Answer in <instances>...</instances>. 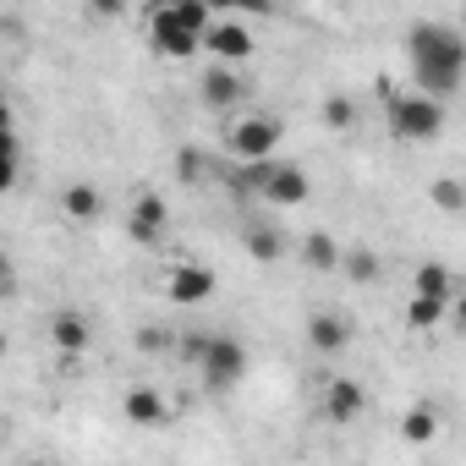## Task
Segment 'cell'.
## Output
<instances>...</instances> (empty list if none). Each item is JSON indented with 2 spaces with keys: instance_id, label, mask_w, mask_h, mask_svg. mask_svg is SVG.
I'll return each mask as SVG.
<instances>
[{
  "instance_id": "2",
  "label": "cell",
  "mask_w": 466,
  "mask_h": 466,
  "mask_svg": "<svg viewBox=\"0 0 466 466\" xmlns=\"http://www.w3.org/2000/svg\"><path fill=\"white\" fill-rule=\"evenodd\" d=\"M242 187H253L269 208H302L308 198H313V181H308V170L302 165H286V159H264V165H242V176H237Z\"/></svg>"
},
{
  "instance_id": "15",
  "label": "cell",
  "mask_w": 466,
  "mask_h": 466,
  "mask_svg": "<svg viewBox=\"0 0 466 466\" xmlns=\"http://www.w3.org/2000/svg\"><path fill=\"white\" fill-rule=\"evenodd\" d=\"M362 406H368V390H362L357 379H335V384L324 390V417H329V422H340V428H346V422H357V417H362Z\"/></svg>"
},
{
  "instance_id": "7",
  "label": "cell",
  "mask_w": 466,
  "mask_h": 466,
  "mask_svg": "<svg viewBox=\"0 0 466 466\" xmlns=\"http://www.w3.org/2000/svg\"><path fill=\"white\" fill-rule=\"evenodd\" d=\"M214 291H219V275H214L208 264H176L170 280H165V297H170L176 308H203Z\"/></svg>"
},
{
  "instance_id": "17",
  "label": "cell",
  "mask_w": 466,
  "mask_h": 466,
  "mask_svg": "<svg viewBox=\"0 0 466 466\" xmlns=\"http://www.w3.org/2000/svg\"><path fill=\"white\" fill-rule=\"evenodd\" d=\"M411 297H428V302L455 308V275H450L444 264H417V275H411Z\"/></svg>"
},
{
  "instance_id": "5",
  "label": "cell",
  "mask_w": 466,
  "mask_h": 466,
  "mask_svg": "<svg viewBox=\"0 0 466 466\" xmlns=\"http://www.w3.org/2000/svg\"><path fill=\"white\" fill-rule=\"evenodd\" d=\"M275 148H280V116L258 110V116L230 127V154H237L242 165H264V159H275Z\"/></svg>"
},
{
  "instance_id": "25",
  "label": "cell",
  "mask_w": 466,
  "mask_h": 466,
  "mask_svg": "<svg viewBox=\"0 0 466 466\" xmlns=\"http://www.w3.org/2000/svg\"><path fill=\"white\" fill-rule=\"evenodd\" d=\"M176 170H181V181H203V176H198V170H203V159H198L192 148H187V154H176Z\"/></svg>"
},
{
  "instance_id": "12",
  "label": "cell",
  "mask_w": 466,
  "mask_h": 466,
  "mask_svg": "<svg viewBox=\"0 0 466 466\" xmlns=\"http://www.w3.org/2000/svg\"><path fill=\"white\" fill-rule=\"evenodd\" d=\"M121 411H127L132 428H165L170 422V406H165V395L154 384H132L127 400H121Z\"/></svg>"
},
{
  "instance_id": "22",
  "label": "cell",
  "mask_w": 466,
  "mask_h": 466,
  "mask_svg": "<svg viewBox=\"0 0 466 466\" xmlns=\"http://www.w3.org/2000/svg\"><path fill=\"white\" fill-rule=\"evenodd\" d=\"M428 198H433L444 214H466V187H461L455 176H439V181L428 187Z\"/></svg>"
},
{
  "instance_id": "23",
  "label": "cell",
  "mask_w": 466,
  "mask_h": 466,
  "mask_svg": "<svg viewBox=\"0 0 466 466\" xmlns=\"http://www.w3.org/2000/svg\"><path fill=\"white\" fill-rule=\"evenodd\" d=\"M444 313H450V308H444V302H428V297H411V302H406V324H411V329H433Z\"/></svg>"
},
{
  "instance_id": "28",
  "label": "cell",
  "mask_w": 466,
  "mask_h": 466,
  "mask_svg": "<svg viewBox=\"0 0 466 466\" xmlns=\"http://www.w3.org/2000/svg\"><path fill=\"white\" fill-rule=\"evenodd\" d=\"M461 23H466V12H461Z\"/></svg>"
},
{
  "instance_id": "1",
  "label": "cell",
  "mask_w": 466,
  "mask_h": 466,
  "mask_svg": "<svg viewBox=\"0 0 466 466\" xmlns=\"http://www.w3.org/2000/svg\"><path fill=\"white\" fill-rule=\"evenodd\" d=\"M406 61H411V83L428 99H450L466 83V34L450 23H411L406 34Z\"/></svg>"
},
{
  "instance_id": "6",
  "label": "cell",
  "mask_w": 466,
  "mask_h": 466,
  "mask_svg": "<svg viewBox=\"0 0 466 466\" xmlns=\"http://www.w3.org/2000/svg\"><path fill=\"white\" fill-rule=\"evenodd\" d=\"M148 45H154L159 56H170V61H187V56L203 45V34H192V28L176 17V6H154V12H148Z\"/></svg>"
},
{
  "instance_id": "19",
  "label": "cell",
  "mask_w": 466,
  "mask_h": 466,
  "mask_svg": "<svg viewBox=\"0 0 466 466\" xmlns=\"http://www.w3.org/2000/svg\"><path fill=\"white\" fill-rule=\"evenodd\" d=\"M302 258H308V269H319V275H329V269H340V258H346V248H340L335 237H324V230H313V237L302 242Z\"/></svg>"
},
{
  "instance_id": "27",
  "label": "cell",
  "mask_w": 466,
  "mask_h": 466,
  "mask_svg": "<svg viewBox=\"0 0 466 466\" xmlns=\"http://www.w3.org/2000/svg\"><path fill=\"white\" fill-rule=\"evenodd\" d=\"M23 466H50V461H39V455H34V461H23Z\"/></svg>"
},
{
  "instance_id": "24",
  "label": "cell",
  "mask_w": 466,
  "mask_h": 466,
  "mask_svg": "<svg viewBox=\"0 0 466 466\" xmlns=\"http://www.w3.org/2000/svg\"><path fill=\"white\" fill-rule=\"evenodd\" d=\"M137 351H148V357L176 351V335H170V329H137Z\"/></svg>"
},
{
  "instance_id": "26",
  "label": "cell",
  "mask_w": 466,
  "mask_h": 466,
  "mask_svg": "<svg viewBox=\"0 0 466 466\" xmlns=\"http://www.w3.org/2000/svg\"><path fill=\"white\" fill-rule=\"evenodd\" d=\"M450 319H455V324H461V335H466V291L455 297V308H450Z\"/></svg>"
},
{
  "instance_id": "16",
  "label": "cell",
  "mask_w": 466,
  "mask_h": 466,
  "mask_svg": "<svg viewBox=\"0 0 466 466\" xmlns=\"http://www.w3.org/2000/svg\"><path fill=\"white\" fill-rule=\"evenodd\" d=\"M439 422H444V417H439V406H433V400H411V406L400 411L395 433H400L406 444H417V450H422V444H433V439H439Z\"/></svg>"
},
{
  "instance_id": "10",
  "label": "cell",
  "mask_w": 466,
  "mask_h": 466,
  "mask_svg": "<svg viewBox=\"0 0 466 466\" xmlns=\"http://www.w3.org/2000/svg\"><path fill=\"white\" fill-rule=\"evenodd\" d=\"M208 50H214L219 66L248 61V56H253V34H248V23H237V17H225V12H219V23H214V34H208Z\"/></svg>"
},
{
  "instance_id": "9",
  "label": "cell",
  "mask_w": 466,
  "mask_h": 466,
  "mask_svg": "<svg viewBox=\"0 0 466 466\" xmlns=\"http://www.w3.org/2000/svg\"><path fill=\"white\" fill-rule=\"evenodd\" d=\"M165 225H170V203H165L159 192H137V198H132V214H127V230H132V242L154 248V242L165 237Z\"/></svg>"
},
{
  "instance_id": "3",
  "label": "cell",
  "mask_w": 466,
  "mask_h": 466,
  "mask_svg": "<svg viewBox=\"0 0 466 466\" xmlns=\"http://www.w3.org/2000/svg\"><path fill=\"white\" fill-rule=\"evenodd\" d=\"M390 132L400 143H433L444 132V105L428 94H390Z\"/></svg>"
},
{
  "instance_id": "20",
  "label": "cell",
  "mask_w": 466,
  "mask_h": 466,
  "mask_svg": "<svg viewBox=\"0 0 466 466\" xmlns=\"http://www.w3.org/2000/svg\"><path fill=\"white\" fill-rule=\"evenodd\" d=\"M340 275L357 280V286H373V280H379V253H373V248H346Z\"/></svg>"
},
{
  "instance_id": "4",
  "label": "cell",
  "mask_w": 466,
  "mask_h": 466,
  "mask_svg": "<svg viewBox=\"0 0 466 466\" xmlns=\"http://www.w3.org/2000/svg\"><path fill=\"white\" fill-rule=\"evenodd\" d=\"M198 373H203V390H214V395L237 390L248 379V346L237 335H214L208 351H203V362H198Z\"/></svg>"
},
{
  "instance_id": "11",
  "label": "cell",
  "mask_w": 466,
  "mask_h": 466,
  "mask_svg": "<svg viewBox=\"0 0 466 466\" xmlns=\"http://www.w3.org/2000/svg\"><path fill=\"white\" fill-rule=\"evenodd\" d=\"M50 346H56L61 357H83V351L94 346V324H88L77 308H61V313L50 319Z\"/></svg>"
},
{
  "instance_id": "13",
  "label": "cell",
  "mask_w": 466,
  "mask_h": 466,
  "mask_svg": "<svg viewBox=\"0 0 466 466\" xmlns=\"http://www.w3.org/2000/svg\"><path fill=\"white\" fill-rule=\"evenodd\" d=\"M198 88H203V105H208V110H230V105H242V99H248V83L230 72V66H219V61L203 72Z\"/></svg>"
},
{
  "instance_id": "21",
  "label": "cell",
  "mask_w": 466,
  "mask_h": 466,
  "mask_svg": "<svg viewBox=\"0 0 466 466\" xmlns=\"http://www.w3.org/2000/svg\"><path fill=\"white\" fill-rule=\"evenodd\" d=\"M324 127H329V132H351V127H357L351 94H329V99H324Z\"/></svg>"
},
{
  "instance_id": "18",
  "label": "cell",
  "mask_w": 466,
  "mask_h": 466,
  "mask_svg": "<svg viewBox=\"0 0 466 466\" xmlns=\"http://www.w3.org/2000/svg\"><path fill=\"white\" fill-rule=\"evenodd\" d=\"M242 248H248L258 264H280V258H286V237H280L275 225H248V230H242Z\"/></svg>"
},
{
  "instance_id": "8",
  "label": "cell",
  "mask_w": 466,
  "mask_h": 466,
  "mask_svg": "<svg viewBox=\"0 0 466 466\" xmlns=\"http://www.w3.org/2000/svg\"><path fill=\"white\" fill-rule=\"evenodd\" d=\"M308 351H319V357H340L346 346H351V335H357V324L346 319V313H335V308H319V313H308Z\"/></svg>"
},
{
  "instance_id": "14",
  "label": "cell",
  "mask_w": 466,
  "mask_h": 466,
  "mask_svg": "<svg viewBox=\"0 0 466 466\" xmlns=\"http://www.w3.org/2000/svg\"><path fill=\"white\" fill-rule=\"evenodd\" d=\"M61 214H66L72 225H99V219H105V192H99L94 181H72V187L61 192Z\"/></svg>"
}]
</instances>
